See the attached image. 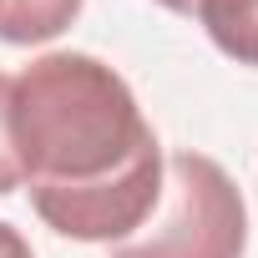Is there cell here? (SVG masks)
Listing matches in <instances>:
<instances>
[{
    "label": "cell",
    "mask_w": 258,
    "mask_h": 258,
    "mask_svg": "<svg viewBox=\"0 0 258 258\" xmlns=\"http://www.w3.org/2000/svg\"><path fill=\"white\" fill-rule=\"evenodd\" d=\"M11 137L36 218L76 243H121L157 208L167 152L116 66L46 51L11 76Z\"/></svg>",
    "instance_id": "cell-1"
},
{
    "label": "cell",
    "mask_w": 258,
    "mask_h": 258,
    "mask_svg": "<svg viewBox=\"0 0 258 258\" xmlns=\"http://www.w3.org/2000/svg\"><path fill=\"white\" fill-rule=\"evenodd\" d=\"M248 203L228 167L208 152H167L157 208L137 233L111 243V258H243Z\"/></svg>",
    "instance_id": "cell-2"
},
{
    "label": "cell",
    "mask_w": 258,
    "mask_h": 258,
    "mask_svg": "<svg viewBox=\"0 0 258 258\" xmlns=\"http://www.w3.org/2000/svg\"><path fill=\"white\" fill-rule=\"evenodd\" d=\"M192 21L228 61L258 71V0H192Z\"/></svg>",
    "instance_id": "cell-3"
},
{
    "label": "cell",
    "mask_w": 258,
    "mask_h": 258,
    "mask_svg": "<svg viewBox=\"0 0 258 258\" xmlns=\"http://www.w3.org/2000/svg\"><path fill=\"white\" fill-rule=\"evenodd\" d=\"M86 0H0V41L11 46H46L56 41Z\"/></svg>",
    "instance_id": "cell-4"
},
{
    "label": "cell",
    "mask_w": 258,
    "mask_h": 258,
    "mask_svg": "<svg viewBox=\"0 0 258 258\" xmlns=\"http://www.w3.org/2000/svg\"><path fill=\"white\" fill-rule=\"evenodd\" d=\"M21 187V157L11 137V76L0 71V198H11Z\"/></svg>",
    "instance_id": "cell-5"
},
{
    "label": "cell",
    "mask_w": 258,
    "mask_h": 258,
    "mask_svg": "<svg viewBox=\"0 0 258 258\" xmlns=\"http://www.w3.org/2000/svg\"><path fill=\"white\" fill-rule=\"evenodd\" d=\"M0 258H36L31 243H26V233L11 228V223H0Z\"/></svg>",
    "instance_id": "cell-6"
},
{
    "label": "cell",
    "mask_w": 258,
    "mask_h": 258,
    "mask_svg": "<svg viewBox=\"0 0 258 258\" xmlns=\"http://www.w3.org/2000/svg\"><path fill=\"white\" fill-rule=\"evenodd\" d=\"M162 11H172V16H192V0H157Z\"/></svg>",
    "instance_id": "cell-7"
}]
</instances>
